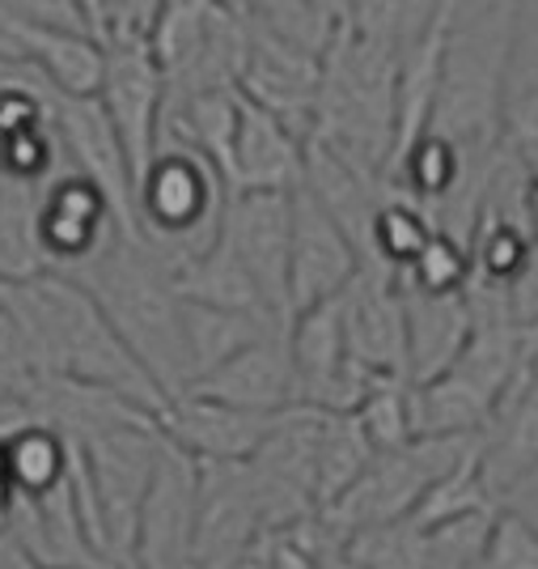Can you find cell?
<instances>
[{
  "instance_id": "obj_1",
  "label": "cell",
  "mask_w": 538,
  "mask_h": 569,
  "mask_svg": "<svg viewBox=\"0 0 538 569\" xmlns=\"http://www.w3.org/2000/svg\"><path fill=\"white\" fill-rule=\"evenodd\" d=\"M412 4L365 0L344 4V22L323 60L318 119L309 144L339 153L356 170L386 183L395 153L398 56Z\"/></svg>"
},
{
  "instance_id": "obj_2",
  "label": "cell",
  "mask_w": 538,
  "mask_h": 569,
  "mask_svg": "<svg viewBox=\"0 0 538 569\" xmlns=\"http://www.w3.org/2000/svg\"><path fill=\"white\" fill-rule=\"evenodd\" d=\"M4 307L18 319L39 375L102 387L162 421L170 408L165 391L149 379V370L123 345V336L85 284L64 272H48L39 281L4 289Z\"/></svg>"
},
{
  "instance_id": "obj_3",
  "label": "cell",
  "mask_w": 538,
  "mask_h": 569,
  "mask_svg": "<svg viewBox=\"0 0 538 569\" xmlns=\"http://www.w3.org/2000/svg\"><path fill=\"white\" fill-rule=\"evenodd\" d=\"M517 4L449 0L441 90L428 137L454 144L467 162L491 167L505 149V86L514 56Z\"/></svg>"
},
{
  "instance_id": "obj_4",
  "label": "cell",
  "mask_w": 538,
  "mask_h": 569,
  "mask_svg": "<svg viewBox=\"0 0 538 569\" xmlns=\"http://www.w3.org/2000/svg\"><path fill=\"white\" fill-rule=\"evenodd\" d=\"M72 281L94 293L123 345L165 391V400L174 403L179 396H187L191 357L183 336V298L174 293L170 268L144 242L119 238L111 251L72 272Z\"/></svg>"
},
{
  "instance_id": "obj_5",
  "label": "cell",
  "mask_w": 538,
  "mask_h": 569,
  "mask_svg": "<svg viewBox=\"0 0 538 569\" xmlns=\"http://www.w3.org/2000/svg\"><path fill=\"white\" fill-rule=\"evenodd\" d=\"M230 183L221 167L195 144L162 137L158 158L136 191L144 247L174 272L204 256L221 238V221L230 209Z\"/></svg>"
},
{
  "instance_id": "obj_6",
  "label": "cell",
  "mask_w": 538,
  "mask_h": 569,
  "mask_svg": "<svg viewBox=\"0 0 538 569\" xmlns=\"http://www.w3.org/2000/svg\"><path fill=\"white\" fill-rule=\"evenodd\" d=\"M475 451H479V438H416L403 451L374 455L365 476L335 506L323 510V522L335 536V545L344 548V540L356 531L412 519L428 485L454 472L458 463H467Z\"/></svg>"
},
{
  "instance_id": "obj_7",
  "label": "cell",
  "mask_w": 538,
  "mask_h": 569,
  "mask_svg": "<svg viewBox=\"0 0 538 569\" xmlns=\"http://www.w3.org/2000/svg\"><path fill=\"white\" fill-rule=\"evenodd\" d=\"M85 451L90 485H94L98 515L106 531V552L111 566L132 557L136 548V527H141V506L149 498V485L162 459V429L153 426H123L111 433H98L90 442H77Z\"/></svg>"
},
{
  "instance_id": "obj_8",
  "label": "cell",
  "mask_w": 538,
  "mask_h": 569,
  "mask_svg": "<svg viewBox=\"0 0 538 569\" xmlns=\"http://www.w3.org/2000/svg\"><path fill=\"white\" fill-rule=\"evenodd\" d=\"M102 56H106V77H102L98 102L115 128L132 183L141 191L144 174L158 158V144H162L165 77L149 43H111V48H102Z\"/></svg>"
},
{
  "instance_id": "obj_9",
  "label": "cell",
  "mask_w": 538,
  "mask_h": 569,
  "mask_svg": "<svg viewBox=\"0 0 538 569\" xmlns=\"http://www.w3.org/2000/svg\"><path fill=\"white\" fill-rule=\"evenodd\" d=\"M200 519V463L162 433V459L141 506L132 557L144 569H195Z\"/></svg>"
},
{
  "instance_id": "obj_10",
  "label": "cell",
  "mask_w": 538,
  "mask_h": 569,
  "mask_svg": "<svg viewBox=\"0 0 538 569\" xmlns=\"http://www.w3.org/2000/svg\"><path fill=\"white\" fill-rule=\"evenodd\" d=\"M267 536L251 463H200L195 569H234Z\"/></svg>"
},
{
  "instance_id": "obj_11",
  "label": "cell",
  "mask_w": 538,
  "mask_h": 569,
  "mask_svg": "<svg viewBox=\"0 0 538 569\" xmlns=\"http://www.w3.org/2000/svg\"><path fill=\"white\" fill-rule=\"evenodd\" d=\"M221 242L255 281L267 310L293 323L288 307V251H293V196H230L221 221Z\"/></svg>"
},
{
  "instance_id": "obj_12",
  "label": "cell",
  "mask_w": 538,
  "mask_h": 569,
  "mask_svg": "<svg viewBox=\"0 0 538 569\" xmlns=\"http://www.w3.org/2000/svg\"><path fill=\"white\" fill-rule=\"evenodd\" d=\"M365 272L361 251L331 221V213L309 196L293 191V251H288V307L293 319L309 307L344 298Z\"/></svg>"
},
{
  "instance_id": "obj_13",
  "label": "cell",
  "mask_w": 538,
  "mask_h": 569,
  "mask_svg": "<svg viewBox=\"0 0 538 569\" xmlns=\"http://www.w3.org/2000/svg\"><path fill=\"white\" fill-rule=\"evenodd\" d=\"M55 128H60V144H64V158L77 174H85L111 204L119 230L128 242H144L141 234V213H136V183H132V170L123 158V144H119L111 119L102 111L98 98H60L55 107Z\"/></svg>"
},
{
  "instance_id": "obj_14",
  "label": "cell",
  "mask_w": 538,
  "mask_h": 569,
  "mask_svg": "<svg viewBox=\"0 0 538 569\" xmlns=\"http://www.w3.org/2000/svg\"><path fill=\"white\" fill-rule=\"evenodd\" d=\"M344 336L352 366L369 382L407 379V307L395 272L365 268L344 293Z\"/></svg>"
},
{
  "instance_id": "obj_15",
  "label": "cell",
  "mask_w": 538,
  "mask_h": 569,
  "mask_svg": "<svg viewBox=\"0 0 538 569\" xmlns=\"http://www.w3.org/2000/svg\"><path fill=\"white\" fill-rule=\"evenodd\" d=\"M318 90H323V60L251 22V60L242 72V98H251L267 116L281 119L284 128H293L302 141H309L318 119Z\"/></svg>"
},
{
  "instance_id": "obj_16",
  "label": "cell",
  "mask_w": 538,
  "mask_h": 569,
  "mask_svg": "<svg viewBox=\"0 0 538 569\" xmlns=\"http://www.w3.org/2000/svg\"><path fill=\"white\" fill-rule=\"evenodd\" d=\"M123 230L106 204V196L77 170H60L43 188V247L51 272H81L102 251H111Z\"/></svg>"
},
{
  "instance_id": "obj_17",
  "label": "cell",
  "mask_w": 538,
  "mask_h": 569,
  "mask_svg": "<svg viewBox=\"0 0 538 569\" xmlns=\"http://www.w3.org/2000/svg\"><path fill=\"white\" fill-rule=\"evenodd\" d=\"M284 412H246L204 396H179L162 412V429L195 463H251L276 433Z\"/></svg>"
},
{
  "instance_id": "obj_18",
  "label": "cell",
  "mask_w": 538,
  "mask_h": 569,
  "mask_svg": "<svg viewBox=\"0 0 538 569\" xmlns=\"http://www.w3.org/2000/svg\"><path fill=\"white\" fill-rule=\"evenodd\" d=\"M305 158L309 141H302L293 128H284L276 116H267L251 98H242L234 153L225 167V183L234 196H293L305 183Z\"/></svg>"
},
{
  "instance_id": "obj_19",
  "label": "cell",
  "mask_w": 538,
  "mask_h": 569,
  "mask_svg": "<svg viewBox=\"0 0 538 569\" xmlns=\"http://www.w3.org/2000/svg\"><path fill=\"white\" fill-rule=\"evenodd\" d=\"M187 396L246 408V412H288L297 408V379H293V349L288 328L258 336L251 349L230 357L221 370L200 379Z\"/></svg>"
},
{
  "instance_id": "obj_20",
  "label": "cell",
  "mask_w": 538,
  "mask_h": 569,
  "mask_svg": "<svg viewBox=\"0 0 538 569\" xmlns=\"http://www.w3.org/2000/svg\"><path fill=\"white\" fill-rule=\"evenodd\" d=\"M398 289L407 307V379L420 387L458 366L475 336V315L467 293H420L407 284Z\"/></svg>"
},
{
  "instance_id": "obj_21",
  "label": "cell",
  "mask_w": 538,
  "mask_h": 569,
  "mask_svg": "<svg viewBox=\"0 0 538 569\" xmlns=\"http://www.w3.org/2000/svg\"><path fill=\"white\" fill-rule=\"evenodd\" d=\"M43 188L0 179V289H18L51 272L43 247Z\"/></svg>"
},
{
  "instance_id": "obj_22",
  "label": "cell",
  "mask_w": 538,
  "mask_h": 569,
  "mask_svg": "<svg viewBox=\"0 0 538 569\" xmlns=\"http://www.w3.org/2000/svg\"><path fill=\"white\" fill-rule=\"evenodd\" d=\"M174 281V293L183 302H200V307H216V310H237V315H258V319H272V323H284L276 319L263 293L255 289V281L242 272V263L230 256V247L216 238V247L187 260L183 268L170 272Z\"/></svg>"
},
{
  "instance_id": "obj_23",
  "label": "cell",
  "mask_w": 538,
  "mask_h": 569,
  "mask_svg": "<svg viewBox=\"0 0 538 569\" xmlns=\"http://www.w3.org/2000/svg\"><path fill=\"white\" fill-rule=\"evenodd\" d=\"M276 328H293V323H272V319H258V315H237V310L183 302V336H187V357H191V387L200 379H209L212 370H221L230 357H237L242 349H251L258 336L276 332Z\"/></svg>"
},
{
  "instance_id": "obj_24",
  "label": "cell",
  "mask_w": 538,
  "mask_h": 569,
  "mask_svg": "<svg viewBox=\"0 0 538 569\" xmlns=\"http://www.w3.org/2000/svg\"><path fill=\"white\" fill-rule=\"evenodd\" d=\"M9 476H13V498L39 501L55 493L72 468V442L51 426H26L4 438Z\"/></svg>"
},
{
  "instance_id": "obj_25",
  "label": "cell",
  "mask_w": 538,
  "mask_h": 569,
  "mask_svg": "<svg viewBox=\"0 0 538 569\" xmlns=\"http://www.w3.org/2000/svg\"><path fill=\"white\" fill-rule=\"evenodd\" d=\"M209 13L212 0H162L158 26L149 34V51L162 69L165 86H179L200 69L209 51Z\"/></svg>"
},
{
  "instance_id": "obj_26",
  "label": "cell",
  "mask_w": 538,
  "mask_h": 569,
  "mask_svg": "<svg viewBox=\"0 0 538 569\" xmlns=\"http://www.w3.org/2000/svg\"><path fill=\"white\" fill-rule=\"evenodd\" d=\"M246 13L258 30L318 60H327L339 22H344V4H323V0H255L246 4Z\"/></svg>"
},
{
  "instance_id": "obj_27",
  "label": "cell",
  "mask_w": 538,
  "mask_h": 569,
  "mask_svg": "<svg viewBox=\"0 0 538 569\" xmlns=\"http://www.w3.org/2000/svg\"><path fill=\"white\" fill-rule=\"evenodd\" d=\"M374 447L365 438V429L356 417H327L323 426V442H318V515L335 506L348 493L352 485L365 476V468L374 463Z\"/></svg>"
},
{
  "instance_id": "obj_28",
  "label": "cell",
  "mask_w": 538,
  "mask_h": 569,
  "mask_svg": "<svg viewBox=\"0 0 538 569\" xmlns=\"http://www.w3.org/2000/svg\"><path fill=\"white\" fill-rule=\"evenodd\" d=\"M491 506H500V501L491 498L488 480H484V468H479V451H475L467 463H458L454 472H445L441 480L428 485V493L420 498L412 522H416L420 531H433V527H441V522L467 519V515H479V510H491Z\"/></svg>"
},
{
  "instance_id": "obj_29",
  "label": "cell",
  "mask_w": 538,
  "mask_h": 569,
  "mask_svg": "<svg viewBox=\"0 0 538 569\" xmlns=\"http://www.w3.org/2000/svg\"><path fill=\"white\" fill-rule=\"evenodd\" d=\"M339 566L348 569H424V531L412 519L356 531L339 548Z\"/></svg>"
},
{
  "instance_id": "obj_30",
  "label": "cell",
  "mask_w": 538,
  "mask_h": 569,
  "mask_svg": "<svg viewBox=\"0 0 538 569\" xmlns=\"http://www.w3.org/2000/svg\"><path fill=\"white\" fill-rule=\"evenodd\" d=\"M352 417L361 421V429H365V438H369V447L377 455L403 451L407 442H416V426H412V382L377 379Z\"/></svg>"
},
{
  "instance_id": "obj_31",
  "label": "cell",
  "mask_w": 538,
  "mask_h": 569,
  "mask_svg": "<svg viewBox=\"0 0 538 569\" xmlns=\"http://www.w3.org/2000/svg\"><path fill=\"white\" fill-rule=\"evenodd\" d=\"M437 238L433 230V221L416 209V204H407V200H386L382 204V213H377V226H374V268L382 272H403V268H412V263L420 260V251Z\"/></svg>"
},
{
  "instance_id": "obj_32",
  "label": "cell",
  "mask_w": 538,
  "mask_h": 569,
  "mask_svg": "<svg viewBox=\"0 0 538 569\" xmlns=\"http://www.w3.org/2000/svg\"><path fill=\"white\" fill-rule=\"evenodd\" d=\"M496 510L500 506L424 531V569H484Z\"/></svg>"
},
{
  "instance_id": "obj_33",
  "label": "cell",
  "mask_w": 538,
  "mask_h": 569,
  "mask_svg": "<svg viewBox=\"0 0 538 569\" xmlns=\"http://www.w3.org/2000/svg\"><path fill=\"white\" fill-rule=\"evenodd\" d=\"M407 289H420V293H467L470 284V251L454 238L437 234L420 251V260L412 268H403L395 277Z\"/></svg>"
},
{
  "instance_id": "obj_34",
  "label": "cell",
  "mask_w": 538,
  "mask_h": 569,
  "mask_svg": "<svg viewBox=\"0 0 538 569\" xmlns=\"http://www.w3.org/2000/svg\"><path fill=\"white\" fill-rule=\"evenodd\" d=\"M484 569H538V531L514 510H496Z\"/></svg>"
},
{
  "instance_id": "obj_35",
  "label": "cell",
  "mask_w": 538,
  "mask_h": 569,
  "mask_svg": "<svg viewBox=\"0 0 538 569\" xmlns=\"http://www.w3.org/2000/svg\"><path fill=\"white\" fill-rule=\"evenodd\" d=\"M39 382L34 357L26 349V336L9 307H0V400H26Z\"/></svg>"
},
{
  "instance_id": "obj_36",
  "label": "cell",
  "mask_w": 538,
  "mask_h": 569,
  "mask_svg": "<svg viewBox=\"0 0 538 569\" xmlns=\"http://www.w3.org/2000/svg\"><path fill=\"white\" fill-rule=\"evenodd\" d=\"M514 315L526 332H538V234L530 247V263H526L521 281L514 284Z\"/></svg>"
},
{
  "instance_id": "obj_37",
  "label": "cell",
  "mask_w": 538,
  "mask_h": 569,
  "mask_svg": "<svg viewBox=\"0 0 538 569\" xmlns=\"http://www.w3.org/2000/svg\"><path fill=\"white\" fill-rule=\"evenodd\" d=\"M500 506H505V510H514L517 519H526L538 531V463L517 480L505 498H500Z\"/></svg>"
},
{
  "instance_id": "obj_38",
  "label": "cell",
  "mask_w": 538,
  "mask_h": 569,
  "mask_svg": "<svg viewBox=\"0 0 538 569\" xmlns=\"http://www.w3.org/2000/svg\"><path fill=\"white\" fill-rule=\"evenodd\" d=\"M13 506V476H9V455H4V438H0V519Z\"/></svg>"
},
{
  "instance_id": "obj_39",
  "label": "cell",
  "mask_w": 538,
  "mask_h": 569,
  "mask_svg": "<svg viewBox=\"0 0 538 569\" xmlns=\"http://www.w3.org/2000/svg\"><path fill=\"white\" fill-rule=\"evenodd\" d=\"M234 569H272V552H267V540H263L255 552H246V557H242Z\"/></svg>"
},
{
  "instance_id": "obj_40",
  "label": "cell",
  "mask_w": 538,
  "mask_h": 569,
  "mask_svg": "<svg viewBox=\"0 0 538 569\" xmlns=\"http://www.w3.org/2000/svg\"><path fill=\"white\" fill-rule=\"evenodd\" d=\"M115 569H144L136 557H123V561H115Z\"/></svg>"
},
{
  "instance_id": "obj_41",
  "label": "cell",
  "mask_w": 538,
  "mask_h": 569,
  "mask_svg": "<svg viewBox=\"0 0 538 569\" xmlns=\"http://www.w3.org/2000/svg\"><path fill=\"white\" fill-rule=\"evenodd\" d=\"M323 569H348V566H339V561H327V566H323Z\"/></svg>"
},
{
  "instance_id": "obj_42",
  "label": "cell",
  "mask_w": 538,
  "mask_h": 569,
  "mask_svg": "<svg viewBox=\"0 0 538 569\" xmlns=\"http://www.w3.org/2000/svg\"><path fill=\"white\" fill-rule=\"evenodd\" d=\"M0 307H4V289H0Z\"/></svg>"
}]
</instances>
